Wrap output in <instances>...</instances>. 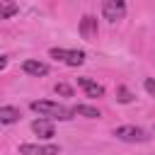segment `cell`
Here are the masks:
<instances>
[{"instance_id":"1","label":"cell","mask_w":155,"mask_h":155,"mask_svg":"<svg viewBox=\"0 0 155 155\" xmlns=\"http://www.w3.org/2000/svg\"><path fill=\"white\" fill-rule=\"evenodd\" d=\"M31 111H36L39 116H46V119H58V121H70L73 119V111L65 109L63 104L58 102H48V99H36L29 104Z\"/></svg>"},{"instance_id":"2","label":"cell","mask_w":155,"mask_h":155,"mask_svg":"<svg viewBox=\"0 0 155 155\" xmlns=\"http://www.w3.org/2000/svg\"><path fill=\"white\" fill-rule=\"evenodd\" d=\"M48 53H51V58H56L65 65H82L85 63V53L78 48H51Z\"/></svg>"},{"instance_id":"3","label":"cell","mask_w":155,"mask_h":155,"mask_svg":"<svg viewBox=\"0 0 155 155\" xmlns=\"http://www.w3.org/2000/svg\"><path fill=\"white\" fill-rule=\"evenodd\" d=\"M114 136L126 143H145L150 138L140 126H119V128H114Z\"/></svg>"},{"instance_id":"4","label":"cell","mask_w":155,"mask_h":155,"mask_svg":"<svg viewBox=\"0 0 155 155\" xmlns=\"http://www.w3.org/2000/svg\"><path fill=\"white\" fill-rule=\"evenodd\" d=\"M102 15L109 22H119L126 17V2L124 0H102Z\"/></svg>"},{"instance_id":"5","label":"cell","mask_w":155,"mask_h":155,"mask_svg":"<svg viewBox=\"0 0 155 155\" xmlns=\"http://www.w3.org/2000/svg\"><path fill=\"white\" fill-rule=\"evenodd\" d=\"M78 31H80V36H82V39H87V41H97V34H99L97 19H94L92 15H85V17L80 19V27H78Z\"/></svg>"},{"instance_id":"6","label":"cell","mask_w":155,"mask_h":155,"mask_svg":"<svg viewBox=\"0 0 155 155\" xmlns=\"http://www.w3.org/2000/svg\"><path fill=\"white\" fill-rule=\"evenodd\" d=\"M19 155H58V145H36V143H24L19 145Z\"/></svg>"},{"instance_id":"7","label":"cell","mask_w":155,"mask_h":155,"mask_svg":"<svg viewBox=\"0 0 155 155\" xmlns=\"http://www.w3.org/2000/svg\"><path fill=\"white\" fill-rule=\"evenodd\" d=\"M78 87L87 94V97H104V87L90 78H78Z\"/></svg>"},{"instance_id":"8","label":"cell","mask_w":155,"mask_h":155,"mask_svg":"<svg viewBox=\"0 0 155 155\" xmlns=\"http://www.w3.org/2000/svg\"><path fill=\"white\" fill-rule=\"evenodd\" d=\"M31 131L39 136V138H53V124H51V119H46V116H41V119H36L34 124H31Z\"/></svg>"},{"instance_id":"9","label":"cell","mask_w":155,"mask_h":155,"mask_svg":"<svg viewBox=\"0 0 155 155\" xmlns=\"http://www.w3.org/2000/svg\"><path fill=\"white\" fill-rule=\"evenodd\" d=\"M22 70H24L27 75L41 78V75H46V73H48V65H46V63H41V61H34V58H29V61H24V63H22Z\"/></svg>"},{"instance_id":"10","label":"cell","mask_w":155,"mask_h":155,"mask_svg":"<svg viewBox=\"0 0 155 155\" xmlns=\"http://www.w3.org/2000/svg\"><path fill=\"white\" fill-rule=\"evenodd\" d=\"M19 116L22 114L17 107H0V124H17Z\"/></svg>"},{"instance_id":"11","label":"cell","mask_w":155,"mask_h":155,"mask_svg":"<svg viewBox=\"0 0 155 155\" xmlns=\"http://www.w3.org/2000/svg\"><path fill=\"white\" fill-rule=\"evenodd\" d=\"M19 12V5L17 2H12V0H0V19H7V17H12V15H17Z\"/></svg>"},{"instance_id":"12","label":"cell","mask_w":155,"mask_h":155,"mask_svg":"<svg viewBox=\"0 0 155 155\" xmlns=\"http://www.w3.org/2000/svg\"><path fill=\"white\" fill-rule=\"evenodd\" d=\"M73 114H80V116H87V119H99V116H102V114H99V109L87 107V104H78V107L73 109Z\"/></svg>"},{"instance_id":"13","label":"cell","mask_w":155,"mask_h":155,"mask_svg":"<svg viewBox=\"0 0 155 155\" xmlns=\"http://www.w3.org/2000/svg\"><path fill=\"white\" fill-rule=\"evenodd\" d=\"M116 99H119L121 104H128V102L133 99V94H131V92H128V90L121 85V87H116Z\"/></svg>"},{"instance_id":"14","label":"cell","mask_w":155,"mask_h":155,"mask_svg":"<svg viewBox=\"0 0 155 155\" xmlns=\"http://www.w3.org/2000/svg\"><path fill=\"white\" fill-rule=\"evenodd\" d=\"M53 90H56V94H63V97H73V87H68L65 82H58Z\"/></svg>"},{"instance_id":"15","label":"cell","mask_w":155,"mask_h":155,"mask_svg":"<svg viewBox=\"0 0 155 155\" xmlns=\"http://www.w3.org/2000/svg\"><path fill=\"white\" fill-rule=\"evenodd\" d=\"M143 85H145V90H148V94H153V97H155V80H153V78H148V80H145Z\"/></svg>"},{"instance_id":"16","label":"cell","mask_w":155,"mask_h":155,"mask_svg":"<svg viewBox=\"0 0 155 155\" xmlns=\"http://www.w3.org/2000/svg\"><path fill=\"white\" fill-rule=\"evenodd\" d=\"M5 65H7V58H5V56H0V70H2Z\"/></svg>"}]
</instances>
